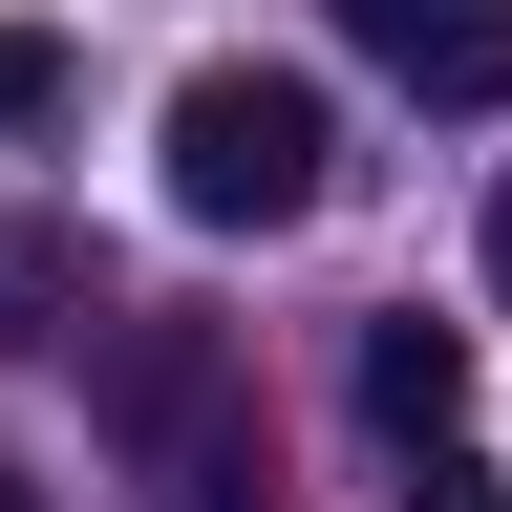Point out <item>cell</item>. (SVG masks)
Returning <instances> with one entry per match:
<instances>
[{"label":"cell","instance_id":"1","mask_svg":"<svg viewBox=\"0 0 512 512\" xmlns=\"http://www.w3.org/2000/svg\"><path fill=\"white\" fill-rule=\"evenodd\" d=\"M150 171H171L192 235H278V214H320V86L299 64H192L171 128H150Z\"/></svg>","mask_w":512,"mask_h":512},{"label":"cell","instance_id":"2","mask_svg":"<svg viewBox=\"0 0 512 512\" xmlns=\"http://www.w3.org/2000/svg\"><path fill=\"white\" fill-rule=\"evenodd\" d=\"M427 107H512V0H342Z\"/></svg>","mask_w":512,"mask_h":512},{"label":"cell","instance_id":"3","mask_svg":"<svg viewBox=\"0 0 512 512\" xmlns=\"http://www.w3.org/2000/svg\"><path fill=\"white\" fill-rule=\"evenodd\" d=\"M363 427H384V448L470 427V342H448V320H363Z\"/></svg>","mask_w":512,"mask_h":512},{"label":"cell","instance_id":"4","mask_svg":"<svg viewBox=\"0 0 512 512\" xmlns=\"http://www.w3.org/2000/svg\"><path fill=\"white\" fill-rule=\"evenodd\" d=\"M107 384H128V448H150V470H214V406H235L214 342H128Z\"/></svg>","mask_w":512,"mask_h":512},{"label":"cell","instance_id":"5","mask_svg":"<svg viewBox=\"0 0 512 512\" xmlns=\"http://www.w3.org/2000/svg\"><path fill=\"white\" fill-rule=\"evenodd\" d=\"M43 107H64V43H43V22H0V128H43Z\"/></svg>","mask_w":512,"mask_h":512},{"label":"cell","instance_id":"6","mask_svg":"<svg viewBox=\"0 0 512 512\" xmlns=\"http://www.w3.org/2000/svg\"><path fill=\"white\" fill-rule=\"evenodd\" d=\"M406 512H491V470H470V427H427V448H406Z\"/></svg>","mask_w":512,"mask_h":512},{"label":"cell","instance_id":"7","mask_svg":"<svg viewBox=\"0 0 512 512\" xmlns=\"http://www.w3.org/2000/svg\"><path fill=\"white\" fill-rule=\"evenodd\" d=\"M171 512H256V491H235V470H171Z\"/></svg>","mask_w":512,"mask_h":512},{"label":"cell","instance_id":"8","mask_svg":"<svg viewBox=\"0 0 512 512\" xmlns=\"http://www.w3.org/2000/svg\"><path fill=\"white\" fill-rule=\"evenodd\" d=\"M491 299H512V171H491Z\"/></svg>","mask_w":512,"mask_h":512},{"label":"cell","instance_id":"9","mask_svg":"<svg viewBox=\"0 0 512 512\" xmlns=\"http://www.w3.org/2000/svg\"><path fill=\"white\" fill-rule=\"evenodd\" d=\"M0 512H43V491H22V470H0Z\"/></svg>","mask_w":512,"mask_h":512}]
</instances>
